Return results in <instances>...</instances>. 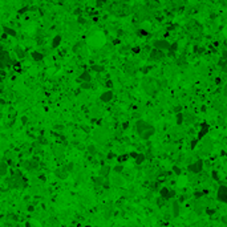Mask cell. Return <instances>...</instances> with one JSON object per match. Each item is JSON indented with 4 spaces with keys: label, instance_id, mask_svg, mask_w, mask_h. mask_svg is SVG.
<instances>
[{
    "label": "cell",
    "instance_id": "1",
    "mask_svg": "<svg viewBox=\"0 0 227 227\" xmlns=\"http://www.w3.org/2000/svg\"><path fill=\"white\" fill-rule=\"evenodd\" d=\"M135 130L138 133V135L142 139H149L151 135L155 133V127L151 123L143 121V119H138L135 122Z\"/></svg>",
    "mask_w": 227,
    "mask_h": 227
},
{
    "label": "cell",
    "instance_id": "2",
    "mask_svg": "<svg viewBox=\"0 0 227 227\" xmlns=\"http://www.w3.org/2000/svg\"><path fill=\"white\" fill-rule=\"evenodd\" d=\"M153 46H154V49L165 52V50H170V48H171V42L165 40V38H157V40H154L153 41Z\"/></svg>",
    "mask_w": 227,
    "mask_h": 227
},
{
    "label": "cell",
    "instance_id": "3",
    "mask_svg": "<svg viewBox=\"0 0 227 227\" xmlns=\"http://www.w3.org/2000/svg\"><path fill=\"white\" fill-rule=\"evenodd\" d=\"M8 186L12 187V189H19L23 186V177L20 173H16L15 175H12L9 179H8Z\"/></svg>",
    "mask_w": 227,
    "mask_h": 227
},
{
    "label": "cell",
    "instance_id": "4",
    "mask_svg": "<svg viewBox=\"0 0 227 227\" xmlns=\"http://www.w3.org/2000/svg\"><path fill=\"white\" fill-rule=\"evenodd\" d=\"M187 169H189L191 173H194V174L200 173V171L203 170V159L199 158V159H196L195 162H191V163L187 166Z\"/></svg>",
    "mask_w": 227,
    "mask_h": 227
},
{
    "label": "cell",
    "instance_id": "5",
    "mask_svg": "<svg viewBox=\"0 0 227 227\" xmlns=\"http://www.w3.org/2000/svg\"><path fill=\"white\" fill-rule=\"evenodd\" d=\"M216 198L219 202H223L227 203V186L226 185H220L218 187V191H216Z\"/></svg>",
    "mask_w": 227,
    "mask_h": 227
},
{
    "label": "cell",
    "instance_id": "6",
    "mask_svg": "<svg viewBox=\"0 0 227 227\" xmlns=\"http://www.w3.org/2000/svg\"><path fill=\"white\" fill-rule=\"evenodd\" d=\"M153 82L154 81L151 80V78H145L142 82L143 85V89L146 90V93H149L150 96H154L155 94V92H157V89H153Z\"/></svg>",
    "mask_w": 227,
    "mask_h": 227
},
{
    "label": "cell",
    "instance_id": "7",
    "mask_svg": "<svg viewBox=\"0 0 227 227\" xmlns=\"http://www.w3.org/2000/svg\"><path fill=\"white\" fill-rule=\"evenodd\" d=\"M159 196H161L163 200H167V199H170V198H174V196H175V191L167 189V187H162V189L159 190Z\"/></svg>",
    "mask_w": 227,
    "mask_h": 227
},
{
    "label": "cell",
    "instance_id": "8",
    "mask_svg": "<svg viewBox=\"0 0 227 227\" xmlns=\"http://www.w3.org/2000/svg\"><path fill=\"white\" fill-rule=\"evenodd\" d=\"M94 139H96L98 143H105L106 141H108V133H105V131L97 129V130L94 131Z\"/></svg>",
    "mask_w": 227,
    "mask_h": 227
},
{
    "label": "cell",
    "instance_id": "9",
    "mask_svg": "<svg viewBox=\"0 0 227 227\" xmlns=\"http://www.w3.org/2000/svg\"><path fill=\"white\" fill-rule=\"evenodd\" d=\"M163 57H165V53L158 49H153L150 52V54H149V58L153 60V61H159V60H162Z\"/></svg>",
    "mask_w": 227,
    "mask_h": 227
},
{
    "label": "cell",
    "instance_id": "10",
    "mask_svg": "<svg viewBox=\"0 0 227 227\" xmlns=\"http://www.w3.org/2000/svg\"><path fill=\"white\" fill-rule=\"evenodd\" d=\"M7 65H12V60H11V56L8 54V52L3 50L1 52V69H4Z\"/></svg>",
    "mask_w": 227,
    "mask_h": 227
},
{
    "label": "cell",
    "instance_id": "11",
    "mask_svg": "<svg viewBox=\"0 0 227 227\" xmlns=\"http://www.w3.org/2000/svg\"><path fill=\"white\" fill-rule=\"evenodd\" d=\"M208 130H210V127H208V123L203 122L202 125H200V130H199V133H198V137H196V139H198V141H200L202 138H204V135L208 133Z\"/></svg>",
    "mask_w": 227,
    "mask_h": 227
},
{
    "label": "cell",
    "instance_id": "12",
    "mask_svg": "<svg viewBox=\"0 0 227 227\" xmlns=\"http://www.w3.org/2000/svg\"><path fill=\"white\" fill-rule=\"evenodd\" d=\"M68 169H66V166H64V167H58L56 171H54V175L57 178H60V179H65L66 177H68Z\"/></svg>",
    "mask_w": 227,
    "mask_h": 227
},
{
    "label": "cell",
    "instance_id": "13",
    "mask_svg": "<svg viewBox=\"0 0 227 227\" xmlns=\"http://www.w3.org/2000/svg\"><path fill=\"white\" fill-rule=\"evenodd\" d=\"M199 149H200V153L208 154L210 151H211V149H212V143L210 142V141H203L202 145L199 146Z\"/></svg>",
    "mask_w": 227,
    "mask_h": 227
},
{
    "label": "cell",
    "instance_id": "14",
    "mask_svg": "<svg viewBox=\"0 0 227 227\" xmlns=\"http://www.w3.org/2000/svg\"><path fill=\"white\" fill-rule=\"evenodd\" d=\"M37 166H38V161L36 159V158H33V159H28L25 163H24V167L27 170H35L37 169Z\"/></svg>",
    "mask_w": 227,
    "mask_h": 227
},
{
    "label": "cell",
    "instance_id": "15",
    "mask_svg": "<svg viewBox=\"0 0 227 227\" xmlns=\"http://www.w3.org/2000/svg\"><path fill=\"white\" fill-rule=\"evenodd\" d=\"M101 101L102 102H110L113 100V92L112 90H105L102 94H101Z\"/></svg>",
    "mask_w": 227,
    "mask_h": 227
},
{
    "label": "cell",
    "instance_id": "16",
    "mask_svg": "<svg viewBox=\"0 0 227 227\" xmlns=\"http://www.w3.org/2000/svg\"><path fill=\"white\" fill-rule=\"evenodd\" d=\"M171 211H173L174 216L179 215L181 210H179V202H178V200H173V203H171Z\"/></svg>",
    "mask_w": 227,
    "mask_h": 227
},
{
    "label": "cell",
    "instance_id": "17",
    "mask_svg": "<svg viewBox=\"0 0 227 227\" xmlns=\"http://www.w3.org/2000/svg\"><path fill=\"white\" fill-rule=\"evenodd\" d=\"M109 173H110V166H102L100 169V171H98V175L100 177H102V178H105V177H108L109 175Z\"/></svg>",
    "mask_w": 227,
    "mask_h": 227
},
{
    "label": "cell",
    "instance_id": "18",
    "mask_svg": "<svg viewBox=\"0 0 227 227\" xmlns=\"http://www.w3.org/2000/svg\"><path fill=\"white\" fill-rule=\"evenodd\" d=\"M78 80L82 81V82H90V80H92V76L89 74V72H84V73L80 74Z\"/></svg>",
    "mask_w": 227,
    "mask_h": 227
},
{
    "label": "cell",
    "instance_id": "19",
    "mask_svg": "<svg viewBox=\"0 0 227 227\" xmlns=\"http://www.w3.org/2000/svg\"><path fill=\"white\" fill-rule=\"evenodd\" d=\"M218 66L220 68V70H222L223 73H227V60H224V58L222 57L219 61H218Z\"/></svg>",
    "mask_w": 227,
    "mask_h": 227
},
{
    "label": "cell",
    "instance_id": "20",
    "mask_svg": "<svg viewBox=\"0 0 227 227\" xmlns=\"http://www.w3.org/2000/svg\"><path fill=\"white\" fill-rule=\"evenodd\" d=\"M32 58H33L35 61H41L42 58H44V54L37 52V50H35V52H32Z\"/></svg>",
    "mask_w": 227,
    "mask_h": 227
},
{
    "label": "cell",
    "instance_id": "21",
    "mask_svg": "<svg viewBox=\"0 0 227 227\" xmlns=\"http://www.w3.org/2000/svg\"><path fill=\"white\" fill-rule=\"evenodd\" d=\"M7 171H8V166H7V163L3 161L1 163H0V175L4 177V175L7 174Z\"/></svg>",
    "mask_w": 227,
    "mask_h": 227
},
{
    "label": "cell",
    "instance_id": "22",
    "mask_svg": "<svg viewBox=\"0 0 227 227\" xmlns=\"http://www.w3.org/2000/svg\"><path fill=\"white\" fill-rule=\"evenodd\" d=\"M93 182H94V185H96V186H104V185H105L104 178L100 177V175H98V177H94V178H93Z\"/></svg>",
    "mask_w": 227,
    "mask_h": 227
},
{
    "label": "cell",
    "instance_id": "23",
    "mask_svg": "<svg viewBox=\"0 0 227 227\" xmlns=\"http://www.w3.org/2000/svg\"><path fill=\"white\" fill-rule=\"evenodd\" d=\"M60 42H61V36L60 35L54 36V38L52 40V48H57V46L60 45Z\"/></svg>",
    "mask_w": 227,
    "mask_h": 227
},
{
    "label": "cell",
    "instance_id": "24",
    "mask_svg": "<svg viewBox=\"0 0 227 227\" xmlns=\"http://www.w3.org/2000/svg\"><path fill=\"white\" fill-rule=\"evenodd\" d=\"M113 185H115V186H122V185H123L122 178H121V177H118V175L115 174V177L113 178Z\"/></svg>",
    "mask_w": 227,
    "mask_h": 227
},
{
    "label": "cell",
    "instance_id": "25",
    "mask_svg": "<svg viewBox=\"0 0 227 227\" xmlns=\"http://www.w3.org/2000/svg\"><path fill=\"white\" fill-rule=\"evenodd\" d=\"M185 121L186 122H194L195 121V115L192 114V113H186L185 114Z\"/></svg>",
    "mask_w": 227,
    "mask_h": 227
},
{
    "label": "cell",
    "instance_id": "26",
    "mask_svg": "<svg viewBox=\"0 0 227 227\" xmlns=\"http://www.w3.org/2000/svg\"><path fill=\"white\" fill-rule=\"evenodd\" d=\"M3 31L7 33V35H11V36H16V31L13 29V28H9V27H5L4 25L3 27Z\"/></svg>",
    "mask_w": 227,
    "mask_h": 227
},
{
    "label": "cell",
    "instance_id": "27",
    "mask_svg": "<svg viewBox=\"0 0 227 227\" xmlns=\"http://www.w3.org/2000/svg\"><path fill=\"white\" fill-rule=\"evenodd\" d=\"M145 154H142V153H139L138 155H137V157H135V163H137V165H141V163H142L143 161H145Z\"/></svg>",
    "mask_w": 227,
    "mask_h": 227
},
{
    "label": "cell",
    "instance_id": "28",
    "mask_svg": "<svg viewBox=\"0 0 227 227\" xmlns=\"http://www.w3.org/2000/svg\"><path fill=\"white\" fill-rule=\"evenodd\" d=\"M185 121V114L183 113H177V125H181Z\"/></svg>",
    "mask_w": 227,
    "mask_h": 227
},
{
    "label": "cell",
    "instance_id": "29",
    "mask_svg": "<svg viewBox=\"0 0 227 227\" xmlns=\"http://www.w3.org/2000/svg\"><path fill=\"white\" fill-rule=\"evenodd\" d=\"M88 151H89L90 154H92V155H94V154L97 153L96 146H94V145H89V146H88Z\"/></svg>",
    "mask_w": 227,
    "mask_h": 227
},
{
    "label": "cell",
    "instance_id": "30",
    "mask_svg": "<svg viewBox=\"0 0 227 227\" xmlns=\"http://www.w3.org/2000/svg\"><path fill=\"white\" fill-rule=\"evenodd\" d=\"M16 52H17V57H19V58L24 57V50L20 49V46H16Z\"/></svg>",
    "mask_w": 227,
    "mask_h": 227
},
{
    "label": "cell",
    "instance_id": "31",
    "mask_svg": "<svg viewBox=\"0 0 227 227\" xmlns=\"http://www.w3.org/2000/svg\"><path fill=\"white\" fill-rule=\"evenodd\" d=\"M92 69L96 70V72H102V70H104V66H101V65H93Z\"/></svg>",
    "mask_w": 227,
    "mask_h": 227
},
{
    "label": "cell",
    "instance_id": "32",
    "mask_svg": "<svg viewBox=\"0 0 227 227\" xmlns=\"http://www.w3.org/2000/svg\"><path fill=\"white\" fill-rule=\"evenodd\" d=\"M114 171H115V174H119L121 171H122V166H121V165H115L114 166Z\"/></svg>",
    "mask_w": 227,
    "mask_h": 227
},
{
    "label": "cell",
    "instance_id": "33",
    "mask_svg": "<svg viewBox=\"0 0 227 227\" xmlns=\"http://www.w3.org/2000/svg\"><path fill=\"white\" fill-rule=\"evenodd\" d=\"M173 170H174V173L177 174V175H181V173H182V170L178 167V166H173Z\"/></svg>",
    "mask_w": 227,
    "mask_h": 227
},
{
    "label": "cell",
    "instance_id": "34",
    "mask_svg": "<svg viewBox=\"0 0 227 227\" xmlns=\"http://www.w3.org/2000/svg\"><path fill=\"white\" fill-rule=\"evenodd\" d=\"M81 88L82 89H88V88H90V84H89V82H82V84H81Z\"/></svg>",
    "mask_w": 227,
    "mask_h": 227
},
{
    "label": "cell",
    "instance_id": "35",
    "mask_svg": "<svg viewBox=\"0 0 227 227\" xmlns=\"http://www.w3.org/2000/svg\"><path fill=\"white\" fill-rule=\"evenodd\" d=\"M50 222H52V223H50L52 226H54V227L58 226V223H57V220H56V219H50Z\"/></svg>",
    "mask_w": 227,
    "mask_h": 227
},
{
    "label": "cell",
    "instance_id": "36",
    "mask_svg": "<svg viewBox=\"0 0 227 227\" xmlns=\"http://www.w3.org/2000/svg\"><path fill=\"white\" fill-rule=\"evenodd\" d=\"M223 96L227 97V82L224 84V86H223Z\"/></svg>",
    "mask_w": 227,
    "mask_h": 227
},
{
    "label": "cell",
    "instance_id": "37",
    "mask_svg": "<svg viewBox=\"0 0 227 227\" xmlns=\"http://www.w3.org/2000/svg\"><path fill=\"white\" fill-rule=\"evenodd\" d=\"M73 163H69V165L66 166V169H68V171H72V169H73Z\"/></svg>",
    "mask_w": 227,
    "mask_h": 227
},
{
    "label": "cell",
    "instance_id": "38",
    "mask_svg": "<svg viewBox=\"0 0 227 227\" xmlns=\"http://www.w3.org/2000/svg\"><path fill=\"white\" fill-rule=\"evenodd\" d=\"M106 84H108V86H109V88H110V86H112V81L109 80V81H108V82H106Z\"/></svg>",
    "mask_w": 227,
    "mask_h": 227
},
{
    "label": "cell",
    "instance_id": "39",
    "mask_svg": "<svg viewBox=\"0 0 227 227\" xmlns=\"http://www.w3.org/2000/svg\"><path fill=\"white\" fill-rule=\"evenodd\" d=\"M78 23L82 24V23H84V19H82V17H80V19H78Z\"/></svg>",
    "mask_w": 227,
    "mask_h": 227
}]
</instances>
